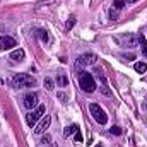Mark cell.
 I'll list each match as a JSON object with an SVG mask.
<instances>
[{
  "label": "cell",
  "mask_w": 147,
  "mask_h": 147,
  "mask_svg": "<svg viewBox=\"0 0 147 147\" xmlns=\"http://www.w3.org/2000/svg\"><path fill=\"white\" fill-rule=\"evenodd\" d=\"M79 84H80L82 91H86V92H94V91H96V82H94V77H92L91 74H87V72H82V74H80V77H79Z\"/></svg>",
  "instance_id": "obj_2"
},
{
  "label": "cell",
  "mask_w": 147,
  "mask_h": 147,
  "mask_svg": "<svg viewBox=\"0 0 147 147\" xmlns=\"http://www.w3.org/2000/svg\"><path fill=\"white\" fill-rule=\"evenodd\" d=\"M89 111H91V115H92V118L99 123V125H105L106 121H108V115H106V111L103 110L99 105H96V103H91L89 105Z\"/></svg>",
  "instance_id": "obj_4"
},
{
  "label": "cell",
  "mask_w": 147,
  "mask_h": 147,
  "mask_svg": "<svg viewBox=\"0 0 147 147\" xmlns=\"http://www.w3.org/2000/svg\"><path fill=\"white\" fill-rule=\"evenodd\" d=\"M14 46H17V43H16V39L12 36H2L0 38V50H12Z\"/></svg>",
  "instance_id": "obj_8"
},
{
  "label": "cell",
  "mask_w": 147,
  "mask_h": 147,
  "mask_svg": "<svg viewBox=\"0 0 147 147\" xmlns=\"http://www.w3.org/2000/svg\"><path fill=\"white\" fill-rule=\"evenodd\" d=\"M127 3H134V2H137V0H125Z\"/></svg>",
  "instance_id": "obj_25"
},
{
  "label": "cell",
  "mask_w": 147,
  "mask_h": 147,
  "mask_svg": "<svg viewBox=\"0 0 147 147\" xmlns=\"http://www.w3.org/2000/svg\"><path fill=\"white\" fill-rule=\"evenodd\" d=\"M50 140H51V137H50V135H45V137L41 139V144L46 146V144H50Z\"/></svg>",
  "instance_id": "obj_23"
},
{
  "label": "cell",
  "mask_w": 147,
  "mask_h": 147,
  "mask_svg": "<svg viewBox=\"0 0 147 147\" xmlns=\"http://www.w3.org/2000/svg\"><path fill=\"white\" fill-rule=\"evenodd\" d=\"M57 98H58L60 101H63V103H65V101L69 99V94H67V92H58V94H57Z\"/></svg>",
  "instance_id": "obj_19"
},
{
  "label": "cell",
  "mask_w": 147,
  "mask_h": 147,
  "mask_svg": "<svg viewBox=\"0 0 147 147\" xmlns=\"http://www.w3.org/2000/svg\"><path fill=\"white\" fill-rule=\"evenodd\" d=\"M38 36L41 38V41H45V43H46V41L50 39V36H48V33H46L45 29H39V31H38Z\"/></svg>",
  "instance_id": "obj_16"
},
{
  "label": "cell",
  "mask_w": 147,
  "mask_h": 147,
  "mask_svg": "<svg viewBox=\"0 0 147 147\" xmlns=\"http://www.w3.org/2000/svg\"><path fill=\"white\" fill-rule=\"evenodd\" d=\"M98 60V57L94 53H84L77 58V65L79 67H89V65H94Z\"/></svg>",
  "instance_id": "obj_6"
},
{
  "label": "cell",
  "mask_w": 147,
  "mask_h": 147,
  "mask_svg": "<svg viewBox=\"0 0 147 147\" xmlns=\"http://www.w3.org/2000/svg\"><path fill=\"white\" fill-rule=\"evenodd\" d=\"M139 46L142 48V53H144V57L147 58V41L144 36H139Z\"/></svg>",
  "instance_id": "obj_11"
},
{
  "label": "cell",
  "mask_w": 147,
  "mask_h": 147,
  "mask_svg": "<svg viewBox=\"0 0 147 147\" xmlns=\"http://www.w3.org/2000/svg\"><path fill=\"white\" fill-rule=\"evenodd\" d=\"M24 106L28 110H33V108H38L39 106V96L36 92H28L24 96Z\"/></svg>",
  "instance_id": "obj_7"
},
{
  "label": "cell",
  "mask_w": 147,
  "mask_h": 147,
  "mask_svg": "<svg viewBox=\"0 0 147 147\" xmlns=\"http://www.w3.org/2000/svg\"><path fill=\"white\" fill-rule=\"evenodd\" d=\"M43 84H45V87H46L48 91H51V89H53V80H51V79H45V82H43Z\"/></svg>",
  "instance_id": "obj_18"
},
{
  "label": "cell",
  "mask_w": 147,
  "mask_h": 147,
  "mask_svg": "<svg viewBox=\"0 0 147 147\" xmlns=\"http://www.w3.org/2000/svg\"><path fill=\"white\" fill-rule=\"evenodd\" d=\"M123 58H125L127 62H132V60H135V55H134V53H123Z\"/></svg>",
  "instance_id": "obj_21"
},
{
  "label": "cell",
  "mask_w": 147,
  "mask_h": 147,
  "mask_svg": "<svg viewBox=\"0 0 147 147\" xmlns=\"http://www.w3.org/2000/svg\"><path fill=\"white\" fill-rule=\"evenodd\" d=\"M77 130H79V127H77V125H69V127L65 128V132H63V135H65V137H69L70 134H75Z\"/></svg>",
  "instance_id": "obj_13"
},
{
  "label": "cell",
  "mask_w": 147,
  "mask_h": 147,
  "mask_svg": "<svg viewBox=\"0 0 147 147\" xmlns=\"http://www.w3.org/2000/svg\"><path fill=\"white\" fill-rule=\"evenodd\" d=\"M45 113H46V108H45L43 105H39V106L34 108V110H31L28 115H26V121H28V125H29V127H34L38 121L45 116Z\"/></svg>",
  "instance_id": "obj_3"
},
{
  "label": "cell",
  "mask_w": 147,
  "mask_h": 147,
  "mask_svg": "<svg viewBox=\"0 0 147 147\" xmlns=\"http://www.w3.org/2000/svg\"><path fill=\"white\" fill-rule=\"evenodd\" d=\"M125 5H127L125 0H115V2H113V9H116V10H121Z\"/></svg>",
  "instance_id": "obj_15"
},
{
  "label": "cell",
  "mask_w": 147,
  "mask_h": 147,
  "mask_svg": "<svg viewBox=\"0 0 147 147\" xmlns=\"http://www.w3.org/2000/svg\"><path fill=\"white\" fill-rule=\"evenodd\" d=\"M57 82L60 84V87H67V84H69V80H67V77H65L63 74H60V75L57 77Z\"/></svg>",
  "instance_id": "obj_14"
},
{
  "label": "cell",
  "mask_w": 147,
  "mask_h": 147,
  "mask_svg": "<svg viewBox=\"0 0 147 147\" xmlns=\"http://www.w3.org/2000/svg\"><path fill=\"white\" fill-rule=\"evenodd\" d=\"M116 41H118V43L125 41V43H127V46H128V45H130V46H137V39H135V36H134V34H130V33H127V34L120 36Z\"/></svg>",
  "instance_id": "obj_9"
},
{
  "label": "cell",
  "mask_w": 147,
  "mask_h": 147,
  "mask_svg": "<svg viewBox=\"0 0 147 147\" xmlns=\"http://www.w3.org/2000/svg\"><path fill=\"white\" fill-rule=\"evenodd\" d=\"M110 19H111V21H116V19H118V14H116L113 9L110 10Z\"/></svg>",
  "instance_id": "obj_24"
},
{
  "label": "cell",
  "mask_w": 147,
  "mask_h": 147,
  "mask_svg": "<svg viewBox=\"0 0 147 147\" xmlns=\"http://www.w3.org/2000/svg\"><path fill=\"white\" fill-rule=\"evenodd\" d=\"M24 57H26V53H24V50H12L10 51V58L14 60V62H21V60H24Z\"/></svg>",
  "instance_id": "obj_10"
},
{
  "label": "cell",
  "mask_w": 147,
  "mask_h": 147,
  "mask_svg": "<svg viewBox=\"0 0 147 147\" xmlns=\"http://www.w3.org/2000/svg\"><path fill=\"white\" fill-rule=\"evenodd\" d=\"M43 147H55V146H43Z\"/></svg>",
  "instance_id": "obj_26"
},
{
  "label": "cell",
  "mask_w": 147,
  "mask_h": 147,
  "mask_svg": "<svg viewBox=\"0 0 147 147\" xmlns=\"http://www.w3.org/2000/svg\"><path fill=\"white\" fill-rule=\"evenodd\" d=\"M74 26H75V17H69V21H67V24H65V29L69 31V29H72Z\"/></svg>",
  "instance_id": "obj_17"
},
{
  "label": "cell",
  "mask_w": 147,
  "mask_h": 147,
  "mask_svg": "<svg viewBox=\"0 0 147 147\" xmlns=\"http://www.w3.org/2000/svg\"><path fill=\"white\" fill-rule=\"evenodd\" d=\"M50 123H51V116H50V115H45V116H43V118L36 123V125H34V130H33V132H34L36 135L45 134V132H46V128L50 127Z\"/></svg>",
  "instance_id": "obj_5"
},
{
  "label": "cell",
  "mask_w": 147,
  "mask_h": 147,
  "mask_svg": "<svg viewBox=\"0 0 147 147\" xmlns=\"http://www.w3.org/2000/svg\"><path fill=\"white\" fill-rule=\"evenodd\" d=\"M135 70H137L139 74H146L147 63H146V62H137V63H135Z\"/></svg>",
  "instance_id": "obj_12"
},
{
  "label": "cell",
  "mask_w": 147,
  "mask_h": 147,
  "mask_svg": "<svg viewBox=\"0 0 147 147\" xmlns=\"http://www.w3.org/2000/svg\"><path fill=\"white\" fill-rule=\"evenodd\" d=\"M74 140H75V142H82V134H80V130H77V132H75Z\"/></svg>",
  "instance_id": "obj_22"
},
{
  "label": "cell",
  "mask_w": 147,
  "mask_h": 147,
  "mask_svg": "<svg viewBox=\"0 0 147 147\" xmlns=\"http://www.w3.org/2000/svg\"><path fill=\"white\" fill-rule=\"evenodd\" d=\"M12 86L16 89H28V87H34L36 86V79L28 75V74H17L12 77Z\"/></svg>",
  "instance_id": "obj_1"
},
{
  "label": "cell",
  "mask_w": 147,
  "mask_h": 147,
  "mask_svg": "<svg viewBox=\"0 0 147 147\" xmlns=\"http://www.w3.org/2000/svg\"><path fill=\"white\" fill-rule=\"evenodd\" d=\"M110 132L113 134V135H121V128H120V127H115V125L111 127V130H110Z\"/></svg>",
  "instance_id": "obj_20"
}]
</instances>
